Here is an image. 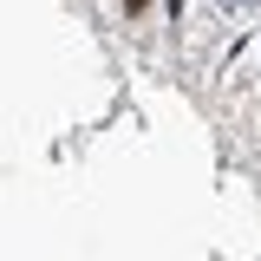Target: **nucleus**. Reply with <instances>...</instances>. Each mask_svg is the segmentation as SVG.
<instances>
[{"instance_id": "1", "label": "nucleus", "mask_w": 261, "mask_h": 261, "mask_svg": "<svg viewBox=\"0 0 261 261\" xmlns=\"http://www.w3.org/2000/svg\"><path fill=\"white\" fill-rule=\"evenodd\" d=\"M222 7H255V0H222Z\"/></svg>"}]
</instances>
